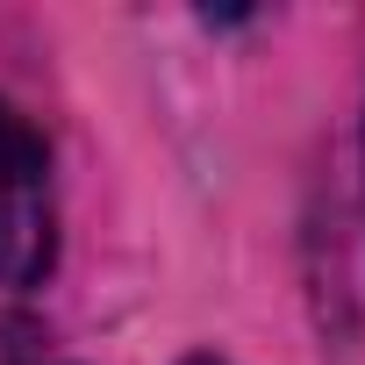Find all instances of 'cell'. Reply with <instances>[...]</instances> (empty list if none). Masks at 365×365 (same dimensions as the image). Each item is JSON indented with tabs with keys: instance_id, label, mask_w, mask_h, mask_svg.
Returning a JSON list of instances; mask_svg holds the SVG:
<instances>
[{
	"instance_id": "7a4b0ae2",
	"label": "cell",
	"mask_w": 365,
	"mask_h": 365,
	"mask_svg": "<svg viewBox=\"0 0 365 365\" xmlns=\"http://www.w3.org/2000/svg\"><path fill=\"white\" fill-rule=\"evenodd\" d=\"M187 365H222V358H187Z\"/></svg>"
},
{
	"instance_id": "6da1fadb",
	"label": "cell",
	"mask_w": 365,
	"mask_h": 365,
	"mask_svg": "<svg viewBox=\"0 0 365 365\" xmlns=\"http://www.w3.org/2000/svg\"><path fill=\"white\" fill-rule=\"evenodd\" d=\"M58 258L51 150L43 136L0 108V287H36Z\"/></svg>"
}]
</instances>
